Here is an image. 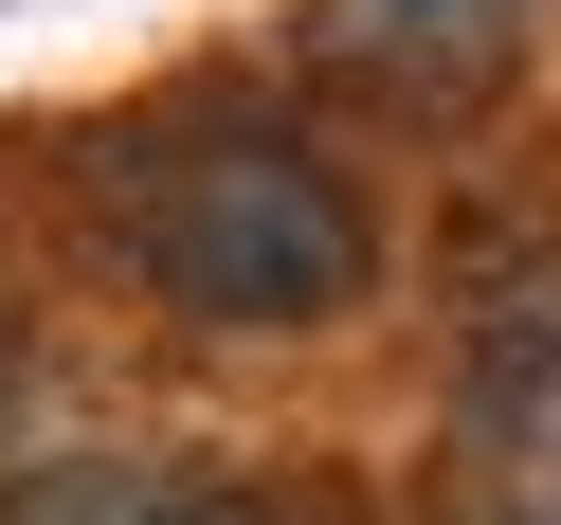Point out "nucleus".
<instances>
[{
    "label": "nucleus",
    "mask_w": 561,
    "mask_h": 525,
    "mask_svg": "<svg viewBox=\"0 0 561 525\" xmlns=\"http://www.w3.org/2000/svg\"><path fill=\"white\" fill-rule=\"evenodd\" d=\"M453 525H561V254H543V236H471Z\"/></svg>",
    "instance_id": "obj_2"
},
{
    "label": "nucleus",
    "mask_w": 561,
    "mask_h": 525,
    "mask_svg": "<svg viewBox=\"0 0 561 525\" xmlns=\"http://www.w3.org/2000/svg\"><path fill=\"white\" fill-rule=\"evenodd\" d=\"M0 525H344V507L290 489V471H55Z\"/></svg>",
    "instance_id": "obj_4"
},
{
    "label": "nucleus",
    "mask_w": 561,
    "mask_h": 525,
    "mask_svg": "<svg viewBox=\"0 0 561 525\" xmlns=\"http://www.w3.org/2000/svg\"><path fill=\"white\" fill-rule=\"evenodd\" d=\"M543 0H327V73L363 91H489Z\"/></svg>",
    "instance_id": "obj_3"
},
{
    "label": "nucleus",
    "mask_w": 561,
    "mask_h": 525,
    "mask_svg": "<svg viewBox=\"0 0 561 525\" xmlns=\"http://www.w3.org/2000/svg\"><path fill=\"white\" fill-rule=\"evenodd\" d=\"M110 236L182 327H327L380 272L363 182L327 146H290V127H163V146H127L110 163Z\"/></svg>",
    "instance_id": "obj_1"
}]
</instances>
